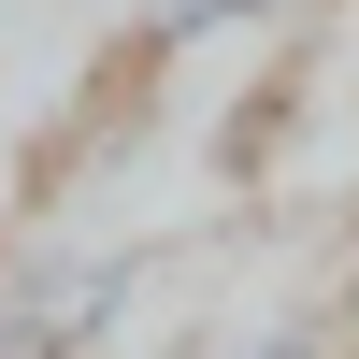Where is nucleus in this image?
<instances>
[{
	"label": "nucleus",
	"instance_id": "obj_1",
	"mask_svg": "<svg viewBox=\"0 0 359 359\" xmlns=\"http://www.w3.org/2000/svg\"><path fill=\"white\" fill-rule=\"evenodd\" d=\"M130 287H144V259H72V273H15L0 287V359H86L130 316Z\"/></svg>",
	"mask_w": 359,
	"mask_h": 359
},
{
	"label": "nucleus",
	"instance_id": "obj_2",
	"mask_svg": "<svg viewBox=\"0 0 359 359\" xmlns=\"http://www.w3.org/2000/svg\"><path fill=\"white\" fill-rule=\"evenodd\" d=\"M201 359H316V316H259V331H230V345H201Z\"/></svg>",
	"mask_w": 359,
	"mask_h": 359
}]
</instances>
